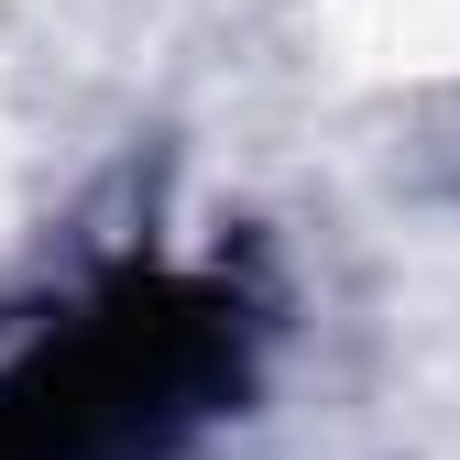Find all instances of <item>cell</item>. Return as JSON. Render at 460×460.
Wrapping results in <instances>:
<instances>
[{"instance_id": "1", "label": "cell", "mask_w": 460, "mask_h": 460, "mask_svg": "<svg viewBox=\"0 0 460 460\" xmlns=\"http://www.w3.org/2000/svg\"><path fill=\"white\" fill-rule=\"evenodd\" d=\"M242 384V318L208 285H121L0 373V460H154Z\"/></svg>"}]
</instances>
